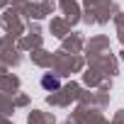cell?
I'll use <instances>...</instances> for the list:
<instances>
[{"instance_id": "1", "label": "cell", "mask_w": 124, "mask_h": 124, "mask_svg": "<svg viewBox=\"0 0 124 124\" xmlns=\"http://www.w3.org/2000/svg\"><path fill=\"white\" fill-rule=\"evenodd\" d=\"M44 88H58V80H51V78H44Z\"/></svg>"}]
</instances>
